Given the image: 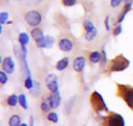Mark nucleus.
<instances>
[{"instance_id": "1", "label": "nucleus", "mask_w": 133, "mask_h": 126, "mask_svg": "<svg viewBox=\"0 0 133 126\" xmlns=\"http://www.w3.org/2000/svg\"><path fill=\"white\" fill-rule=\"evenodd\" d=\"M130 64L129 60L122 54L115 57L111 64V70L114 72H121L126 70Z\"/></svg>"}, {"instance_id": "2", "label": "nucleus", "mask_w": 133, "mask_h": 126, "mask_svg": "<svg viewBox=\"0 0 133 126\" xmlns=\"http://www.w3.org/2000/svg\"><path fill=\"white\" fill-rule=\"evenodd\" d=\"M91 104L93 108L97 113L108 111V108L104 101L103 97L97 91L94 92L91 95Z\"/></svg>"}, {"instance_id": "3", "label": "nucleus", "mask_w": 133, "mask_h": 126, "mask_svg": "<svg viewBox=\"0 0 133 126\" xmlns=\"http://www.w3.org/2000/svg\"><path fill=\"white\" fill-rule=\"evenodd\" d=\"M24 19L30 26L35 28L41 24L42 21V15L37 10H30L25 14Z\"/></svg>"}, {"instance_id": "4", "label": "nucleus", "mask_w": 133, "mask_h": 126, "mask_svg": "<svg viewBox=\"0 0 133 126\" xmlns=\"http://www.w3.org/2000/svg\"><path fill=\"white\" fill-rule=\"evenodd\" d=\"M119 94L123 98L124 101L126 102L128 106L133 109V88L128 86L120 85L119 86Z\"/></svg>"}, {"instance_id": "5", "label": "nucleus", "mask_w": 133, "mask_h": 126, "mask_svg": "<svg viewBox=\"0 0 133 126\" xmlns=\"http://www.w3.org/2000/svg\"><path fill=\"white\" fill-rule=\"evenodd\" d=\"M106 126H125L124 118L117 113H111L106 118Z\"/></svg>"}, {"instance_id": "6", "label": "nucleus", "mask_w": 133, "mask_h": 126, "mask_svg": "<svg viewBox=\"0 0 133 126\" xmlns=\"http://www.w3.org/2000/svg\"><path fill=\"white\" fill-rule=\"evenodd\" d=\"M36 46L38 48L42 49H51L55 43V39L51 36H43L40 39L35 40Z\"/></svg>"}, {"instance_id": "7", "label": "nucleus", "mask_w": 133, "mask_h": 126, "mask_svg": "<svg viewBox=\"0 0 133 126\" xmlns=\"http://www.w3.org/2000/svg\"><path fill=\"white\" fill-rule=\"evenodd\" d=\"M46 86L48 89L52 93L56 92L58 91V77L54 74H50L47 76L46 80Z\"/></svg>"}, {"instance_id": "8", "label": "nucleus", "mask_w": 133, "mask_h": 126, "mask_svg": "<svg viewBox=\"0 0 133 126\" xmlns=\"http://www.w3.org/2000/svg\"><path fill=\"white\" fill-rule=\"evenodd\" d=\"M2 67L5 73L9 74H12L16 68V64L13 59L11 57H5L2 61Z\"/></svg>"}, {"instance_id": "9", "label": "nucleus", "mask_w": 133, "mask_h": 126, "mask_svg": "<svg viewBox=\"0 0 133 126\" xmlns=\"http://www.w3.org/2000/svg\"><path fill=\"white\" fill-rule=\"evenodd\" d=\"M49 104L51 107V109H55L59 107V105H61V95L59 91H56V92H52L48 97Z\"/></svg>"}, {"instance_id": "10", "label": "nucleus", "mask_w": 133, "mask_h": 126, "mask_svg": "<svg viewBox=\"0 0 133 126\" xmlns=\"http://www.w3.org/2000/svg\"><path fill=\"white\" fill-rule=\"evenodd\" d=\"M58 48L63 52H70L73 48V43L69 38H62L58 43Z\"/></svg>"}, {"instance_id": "11", "label": "nucleus", "mask_w": 133, "mask_h": 126, "mask_svg": "<svg viewBox=\"0 0 133 126\" xmlns=\"http://www.w3.org/2000/svg\"><path fill=\"white\" fill-rule=\"evenodd\" d=\"M86 66V58L83 56L77 57L72 62L73 70L78 73L82 72Z\"/></svg>"}, {"instance_id": "12", "label": "nucleus", "mask_w": 133, "mask_h": 126, "mask_svg": "<svg viewBox=\"0 0 133 126\" xmlns=\"http://www.w3.org/2000/svg\"><path fill=\"white\" fill-rule=\"evenodd\" d=\"M89 60L92 64H98L103 60V54L99 51H93L89 56Z\"/></svg>"}, {"instance_id": "13", "label": "nucleus", "mask_w": 133, "mask_h": 126, "mask_svg": "<svg viewBox=\"0 0 133 126\" xmlns=\"http://www.w3.org/2000/svg\"><path fill=\"white\" fill-rule=\"evenodd\" d=\"M69 64V57H63L61 60H59L56 64V69L58 71H62L65 69L67 68V67Z\"/></svg>"}, {"instance_id": "14", "label": "nucleus", "mask_w": 133, "mask_h": 126, "mask_svg": "<svg viewBox=\"0 0 133 126\" xmlns=\"http://www.w3.org/2000/svg\"><path fill=\"white\" fill-rule=\"evenodd\" d=\"M132 3L133 2H129V3L126 4V5L125 6V9H124L122 13L121 14V15H120V16L118 17V22L119 24H121V23L124 21V19H125L127 14H128L129 12L132 9Z\"/></svg>"}, {"instance_id": "15", "label": "nucleus", "mask_w": 133, "mask_h": 126, "mask_svg": "<svg viewBox=\"0 0 133 126\" xmlns=\"http://www.w3.org/2000/svg\"><path fill=\"white\" fill-rule=\"evenodd\" d=\"M18 40L20 46H26L30 41V36L26 33L22 32L19 34Z\"/></svg>"}, {"instance_id": "16", "label": "nucleus", "mask_w": 133, "mask_h": 126, "mask_svg": "<svg viewBox=\"0 0 133 126\" xmlns=\"http://www.w3.org/2000/svg\"><path fill=\"white\" fill-rule=\"evenodd\" d=\"M83 28H84L86 33H91L97 29L94 26V23L90 19H86L83 22Z\"/></svg>"}, {"instance_id": "17", "label": "nucleus", "mask_w": 133, "mask_h": 126, "mask_svg": "<svg viewBox=\"0 0 133 126\" xmlns=\"http://www.w3.org/2000/svg\"><path fill=\"white\" fill-rule=\"evenodd\" d=\"M30 34H31L32 38L34 40V41L37 40H38V39H40L41 37H42V36H44L43 31L41 30V29H40V28H38V27L34 28V29L31 30Z\"/></svg>"}, {"instance_id": "18", "label": "nucleus", "mask_w": 133, "mask_h": 126, "mask_svg": "<svg viewBox=\"0 0 133 126\" xmlns=\"http://www.w3.org/2000/svg\"><path fill=\"white\" fill-rule=\"evenodd\" d=\"M21 125V119L17 115H13L10 117L9 120V126H19Z\"/></svg>"}, {"instance_id": "19", "label": "nucleus", "mask_w": 133, "mask_h": 126, "mask_svg": "<svg viewBox=\"0 0 133 126\" xmlns=\"http://www.w3.org/2000/svg\"><path fill=\"white\" fill-rule=\"evenodd\" d=\"M41 109L44 112H49L50 110L51 109V107L49 104L48 98H45L42 100V101L41 103Z\"/></svg>"}, {"instance_id": "20", "label": "nucleus", "mask_w": 133, "mask_h": 126, "mask_svg": "<svg viewBox=\"0 0 133 126\" xmlns=\"http://www.w3.org/2000/svg\"><path fill=\"white\" fill-rule=\"evenodd\" d=\"M18 99H19V104L20 105V106L25 110L28 109V104H27V99H26V95L24 94H21L19 95Z\"/></svg>"}, {"instance_id": "21", "label": "nucleus", "mask_w": 133, "mask_h": 126, "mask_svg": "<svg viewBox=\"0 0 133 126\" xmlns=\"http://www.w3.org/2000/svg\"><path fill=\"white\" fill-rule=\"evenodd\" d=\"M18 101H19V99H18V97L16 94H12V95L9 96L7 98V101H6L8 105H9L11 107H15L17 105Z\"/></svg>"}, {"instance_id": "22", "label": "nucleus", "mask_w": 133, "mask_h": 126, "mask_svg": "<svg viewBox=\"0 0 133 126\" xmlns=\"http://www.w3.org/2000/svg\"><path fill=\"white\" fill-rule=\"evenodd\" d=\"M30 93L31 94H33L34 96H35V97L39 96L40 94H41V86H40V84L34 81V88L30 90Z\"/></svg>"}, {"instance_id": "23", "label": "nucleus", "mask_w": 133, "mask_h": 126, "mask_svg": "<svg viewBox=\"0 0 133 126\" xmlns=\"http://www.w3.org/2000/svg\"><path fill=\"white\" fill-rule=\"evenodd\" d=\"M47 119L52 122V123H58V120H59V118H58V115L57 113L55 112H49L47 115Z\"/></svg>"}, {"instance_id": "24", "label": "nucleus", "mask_w": 133, "mask_h": 126, "mask_svg": "<svg viewBox=\"0 0 133 126\" xmlns=\"http://www.w3.org/2000/svg\"><path fill=\"white\" fill-rule=\"evenodd\" d=\"M34 81L32 80L31 76L26 77L24 80V87L28 90H31L34 88Z\"/></svg>"}, {"instance_id": "25", "label": "nucleus", "mask_w": 133, "mask_h": 126, "mask_svg": "<svg viewBox=\"0 0 133 126\" xmlns=\"http://www.w3.org/2000/svg\"><path fill=\"white\" fill-rule=\"evenodd\" d=\"M74 98H71L69 101H67V103L65 104V112L66 114H69L71 110L72 109V107H73V105H74Z\"/></svg>"}, {"instance_id": "26", "label": "nucleus", "mask_w": 133, "mask_h": 126, "mask_svg": "<svg viewBox=\"0 0 133 126\" xmlns=\"http://www.w3.org/2000/svg\"><path fill=\"white\" fill-rule=\"evenodd\" d=\"M97 35V29H96V30H94V31H93L91 33H86L85 39H86V40L90 42V41H92V40H94L95 39Z\"/></svg>"}, {"instance_id": "27", "label": "nucleus", "mask_w": 133, "mask_h": 126, "mask_svg": "<svg viewBox=\"0 0 133 126\" xmlns=\"http://www.w3.org/2000/svg\"><path fill=\"white\" fill-rule=\"evenodd\" d=\"M9 16V15L7 12H2L0 13V23H1V25H3L4 23L8 22Z\"/></svg>"}, {"instance_id": "28", "label": "nucleus", "mask_w": 133, "mask_h": 126, "mask_svg": "<svg viewBox=\"0 0 133 126\" xmlns=\"http://www.w3.org/2000/svg\"><path fill=\"white\" fill-rule=\"evenodd\" d=\"M8 76H7V73H5L4 70H1L0 71V82L2 85L5 84L8 81Z\"/></svg>"}, {"instance_id": "29", "label": "nucleus", "mask_w": 133, "mask_h": 126, "mask_svg": "<svg viewBox=\"0 0 133 126\" xmlns=\"http://www.w3.org/2000/svg\"><path fill=\"white\" fill-rule=\"evenodd\" d=\"M77 2V0H62V3L65 7H72L75 5Z\"/></svg>"}, {"instance_id": "30", "label": "nucleus", "mask_w": 133, "mask_h": 126, "mask_svg": "<svg viewBox=\"0 0 133 126\" xmlns=\"http://www.w3.org/2000/svg\"><path fill=\"white\" fill-rule=\"evenodd\" d=\"M122 33V24H118L114 29L113 31V34L115 36H119L121 33Z\"/></svg>"}, {"instance_id": "31", "label": "nucleus", "mask_w": 133, "mask_h": 126, "mask_svg": "<svg viewBox=\"0 0 133 126\" xmlns=\"http://www.w3.org/2000/svg\"><path fill=\"white\" fill-rule=\"evenodd\" d=\"M104 26H105V29L107 31H111V26L110 24V17L108 15L106 16L105 19H104Z\"/></svg>"}, {"instance_id": "32", "label": "nucleus", "mask_w": 133, "mask_h": 126, "mask_svg": "<svg viewBox=\"0 0 133 126\" xmlns=\"http://www.w3.org/2000/svg\"><path fill=\"white\" fill-rule=\"evenodd\" d=\"M122 2H123V0H111L110 4L112 8H117L122 4Z\"/></svg>"}, {"instance_id": "33", "label": "nucleus", "mask_w": 133, "mask_h": 126, "mask_svg": "<svg viewBox=\"0 0 133 126\" xmlns=\"http://www.w3.org/2000/svg\"><path fill=\"white\" fill-rule=\"evenodd\" d=\"M30 126H34V119L33 116H30Z\"/></svg>"}, {"instance_id": "34", "label": "nucleus", "mask_w": 133, "mask_h": 126, "mask_svg": "<svg viewBox=\"0 0 133 126\" xmlns=\"http://www.w3.org/2000/svg\"><path fill=\"white\" fill-rule=\"evenodd\" d=\"M133 2V0H125V4H128V3H129V2Z\"/></svg>"}, {"instance_id": "35", "label": "nucleus", "mask_w": 133, "mask_h": 126, "mask_svg": "<svg viewBox=\"0 0 133 126\" xmlns=\"http://www.w3.org/2000/svg\"><path fill=\"white\" fill-rule=\"evenodd\" d=\"M19 126H29L27 124H26V123H21V125Z\"/></svg>"}]
</instances>
